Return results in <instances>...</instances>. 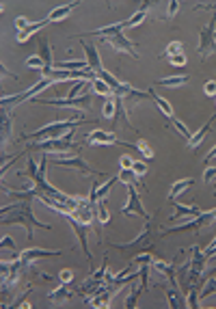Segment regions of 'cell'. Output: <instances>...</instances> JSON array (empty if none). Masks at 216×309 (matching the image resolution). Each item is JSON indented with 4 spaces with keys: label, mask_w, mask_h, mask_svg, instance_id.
Returning <instances> with one entry per match:
<instances>
[{
    "label": "cell",
    "mask_w": 216,
    "mask_h": 309,
    "mask_svg": "<svg viewBox=\"0 0 216 309\" xmlns=\"http://www.w3.org/2000/svg\"><path fill=\"white\" fill-rule=\"evenodd\" d=\"M149 97H151V100L156 102V106H158L160 110H162V115H164L166 119H169V124H171V119L175 117V112H173V106H171V104L166 102L164 97H160V95H158V93H156V91H154V89H151V87H149Z\"/></svg>",
    "instance_id": "2e32d148"
},
{
    "label": "cell",
    "mask_w": 216,
    "mask_h": 309,
    "mask_svg": "<svg viewBox=\"0 0 216 309\" xmlns=\"http://www.w3.org/2000/svg\"><path fill=\"white\" fill-rule=\"evenodd\" d=\"M104 44H108L115 52H123V54H130L132 59H139V52H137V44H132L123 32H115V35H106V37H100Z\"/></svg>",
    "instance_id": "9c48e42d"
},
{
    "label": "cell",
    "mask_w": 216,
    "mask_h": 309,
    "mask_svg": "<svg viewBox=\"0 0 216 309\" xmlns=\"http://www.w3.org/2000/svg\"><path fill=\"white\" fill-rule=\"evenodd\" d=\"M9 139H11V115L9 110H3V151L9 145Z\"/></svg>",
    "instance_id": "f1b7e54d"
},
{
    "label": "cell",
    "mask_w": 216,
    "mask_h": 309,
    "mask_svg": "<svg viewBox=\"0 0 216 309\" xmlns=\"http://www.w3.org/2000/svg\"><path fill=\"white\" fill-rule=\"evenodd\" d=\"M74 139V130L71 132H67L63 139H46V141H35L30 147L33 149H41L46 153H67V151H80L78 145L71 141Z\"/></svg>",
    "instance_id": "5b68a950"
},
{
    "label": "cell",
    "mask_w": 216,
    "mask_h": 309,
    "mask_svg": "<svg viewBox=\"0 0 216 309\" xmlns=\"http://www.w3.org/2000/svg\"><path fill=\"white\" fill-rule=\"evenodd\" d=\"M59 279H61V283H71V279H74V273H71V271H61Z\"/></svg>",
    "instance_id": "7bdbcfd3"
},
{
    "label": "cell",
    "mask_w": 216,
    "mask_h": 309,
    "mask_svg": "<svg viewBox=\"0 0 216 309\" xmlns=\"http://www.w3.org/2000/svg\"><path fill=\"white\" fill-rule=\"evenodd\" d=\"M50 24H52V22L48 20V18H46V20H41V22H30L28 26L24 28L22 32H18V44H26L28 39L35 35V32H39V30H41L44 26H50Z\"/></svg>",
    "instance_id": "5bb4252c"
},
{
    "label": "cell",
    "mask_w": 216,
    "mask_h": 309,
    "mask_svg": "<svg viewBox=\"0 0 216 309\" xmlns=\"http://www.w3.org/2000/svg\"><path fill=\"white\" fill-rule=\"evenodd\" d=\"M214 188H216V182H214Z\"/></svg>",
    "instance_id": "f5cc1de1"
},
{
    "label": "cell",
    "mask_w": 216,
    "mask_h": 309,
    "mask_svg": "<svg viewBox=\"0 0 216 309\" xmlns=\"http://www.w3.org/2000/svg\"><path fill=\"white\" fill-rule=\"evenodd\" d=\"M214 119H216V115H214V117H210V119H207V121H205V126H203L201 130H199V132H197V134H193V139H190V141L186 143V145H188V147H190V149H195V147H199V145H201V143L205 141V136H207V132H210V130H212V121H214Z\"/></svg>",
    "instance_id": "ac0fdd59"
},
{
    "label": "cell",
    "mask_w": 216,
    "mask_h": 309,
    "mask_svg": "<svg viewBox=\"0 0 216 309\" xmlns=\"http://www.w3.org/2000/svg\"><path fill=\"white\" fill-rule=\"evenodd\" d=\"M28 18H24V15H18V18H15V28H18V32H22L24 28L28 26Z\"/></svg>",
    "instance_id": "60d3db41"
},
{
    "label": "cell",
    "mask_w": 216,
    "mask_h": 309,
    "mask_svg": "<svg viewBox=\"0 0 216 309\" xmlns=\"http://www.w3.org/2000/svg\"><path fill=\"white\" fill-rule=\"evenodd\" d=\"M178 11H180V3H175V0H171V3H169V9H166V20L175 18V15H178Z\"/></svg>",
    "instance_id": "ab89813d"
},
{
    "label": "cell",
    "mask_w": 216,
    "mask_h": 309,
    "mask_svg": "<svg viewBox=\"0 0 216 309\" xmlns=\"http://www.w3.org/2000/svg\"><path fill=\"white\" fill-rule=\"evenodd\" d=\"M48 298H50L52 303H61V300L71 298V288H69V283H61L57 290H52L50 294H48Z\"/></svg>",
    "instance_id": "cb8c5ba5"
},
{
    "label": "cell",
    "mask_w": 216,
    "mask_h": 309,
    "mask_svg": "<svg viewBox=\"0 0 216 309\" xmlns=\"http://www.w3.org/2000/svg\"><path fill=\"white\" fill-rule=\"evenodd\" d=\"M0 249H15V242H13L11 236H5L3 242H0Z\"/></svg>",
    "instance_id": "ee69618b"
},
{
    "label": "cell",
    "mask_w": 216,
    "mask_h": 309,
    "mask_svg": "<svg viewBox=\"0 0 216 309\" xmlns=\"http://www.w3.org/2000/svg\"><path fill=\"white\" fill-rule=\"evenodd\" d=\"M119 182H123L125 186H141V188H145V186L139 182V175L134 173L132 169H121L119 171Z\"/></svg>",
    "instance_id": "d4e9b609"
},
{
    "label": "cell",
    "mask_w": 216,
    "mask_h": 309,
    "mask_svg": "<svg viewBox=\"0 0 216 309\" xmlns=\"http://www.w3.org/2000/svg\"><path fill=\"white\" fill-rule=\"evenodd\" d=\"M26 65L30 69H44L46 67V63H44V59L39 54H35V56H28L26 59Z\"/></svg>",
    "instance_id": "d590c367"
},
{
    "label": "cell",
    "mask_w": 216,
    "mask_h": 309,
    "mask_svg": "<svg viewBox=\"0 0 216 309\" xmlns=\"http://www.w3.org/2000/svg\"><path fill=\"white\" fill-rule=\"evenodd\" d=\"M214 175H216V169H214V167H210V169L205 171V175H203V182H210Z\"/></svg>",
    "instance_id": "7dc6e473"
},
{
    "label": "cell",
    "mask_w": 216,
    "mask_h": 309,
    "mask_svg": "<svg viewBox=\"0 0 216 309\" xmlns=\"http://www.w3.org/2000/svg\"><path fill=\"white\" fill-rule=\"evenodd\" d=\"M69 221V225H71V229L76 231V236H78V242H80V249H82V253H84V257H87V262H93V255H91V251H89V247H87V231H89V225H84V223H80V221H76L71 214H63Z\"/></svg>",
    "instance_id": "7c38bea8"
},
{
    "label": "cell",
    "mask_w": 216,
    "mask_h": 309,
    "mask_svg": "<svg viewBox=\"0 0 216 309\" xmlns=\"http://www.w3.org/2000/svg\"><path fill=\"white\" fill-rule=\"evenodd\" d=\"M214 42H216V30H214Z\"/></svg>",
    "instance_id": "816d5d0a"
},
{
    "label": "cell",
    "mask_w": 216,
    "mask_h": 309,
    "mask_svg": "<svg viewBox=\"0 0 216 309\" xmlns=\"http://www.w3.org/2000/svg\"><path fill=\"white\" fill-rule=\"evenodd\" d=\"M154 242H156V216H149L145 227H143V231L137 236V238L130 240V242H123V245H115L113 242V247L119 249V251H123V253H127V255L132 253V257H134L139 253L149 251L151 247H154Z\"/></svg>",
    "instance_id": "7a4b0ae2"
},
{
    "label": "cell",
    "mask_w": 216,
    "mask_h": 309,
    "mask_svg": "<svg viewBox=\"0 0 216 309\" xmlns=\"http://www.w3.org/2000/svg\"><path fill=\"white\" fill-rule=\"evenodd\" d=\"M203 91H205V95L216 97V80H207L205 87H203Z\"/></svg>",
    "instance_id": "b9f144b4"
},
{
    "label": "cell",
    "mask_w": 216,
    "mask_h": 309,
    "mask_svg": "<svg viewBox=\"0 0 216 309\" xmlns=\"http://www.w3.org/2000/svg\"><path fill=\"white\" fill-rule=\"evenodd\" d=\"M175 208V214L171 216V221H178V218L182 216H197V214H201V208H197V206H182V203H173Z\"/></svg>",
    "instance_id": "603a6c76"
},
{
    "label": "cell",
    "mask_w": 216,
    "mask_h": 309,
    "mask_svg": "<svg viewBox=\"0 0 216 309\" xmlns=\"http://www.w3.org/2000/svg\"><path fill=\"white\" fill-rule=\"evenodd\" d=\"M30 199H20L18 203L5 206L3 210H0V214H3V225H22V227H26L28 240H33L35 229H50V225H44V223L37 221V216L33 214V203H30Z\"/></svg>",
    "instance_id": "6da1fadb"
},
{
    "label": "cell",
    "mask_w": 216,
    "mask_h": 309,
    "mask_svg": "<svg viewBox=\"0 0 216 309\" xmlns=\"http://www.w3.org/2000/svg\"><path fill=\"white\" fill-rule=\"evenodd\" d=\"M188 83V76L186 74H178V76H166V78H160L154 83V87H184Z\"/></svg>",
    "instance_id": "d6986e66"
},
{
    "label": "cell",
    "mask_w": 216,
    "mask_h": 309,
    "mask_svg": "<svg viewBox=\"0 0 216 309\" xmlns=\"http://www.w3.org/2000/svg\"><path fill=\"white\" fill-rule=\"evenodd\" d=\"M147 7H149L147 3H145V5H141V9H139L137 13H134L130 20H125V28H134V26H139V24L145 22V18H147Z\"/></svg>",
    "instance_id": "484cf974"
},
{
    "label": "cell",
    "mask_w": 216,
    "mask_h": 309,
    "mask_svg": "<svg viewBox=\"0 0 216 309\" xmlns=\"http://www.w3.org/2000/svg\"><path fill=\"white\" fill-rule=\"evenodd\" d=\"M171 126H173L175 130H178V132H180V136H184V143H188L190 139H193V134L188 132V128L184 126V124H182V121H180L178 117H173V119H171Z\"/></svg>",
    "instance_id": "836d02e7"
},
{
    "label": "cell",
    "mask_w": 216,
    "mask_h": 309,
    "mask_svg": "<svg viewBox=\"0 0 216 309\" xmlns=\"http://www.w3.org/2000/svg\"><path fill=\"white\" fill-rule=\"evenodd\" d=\"M214 30H216V13H212L210 22L205 26L199 28V46H197V54L199 61L205 63L210 56L216 52V42H214Z\"/></svg>",
    "instance_id": "277c9868"
},
{
    "label": "cell",
    "mask_w": 216,
    "mask_h": 309,
    "mask_svg": "<svg viewBox=\"0 0 216 309\" xmlns=\"http://www.w3.org/2000/svg\"><path fill=\"white\" fill-rule=\"evenodd\" d=\"M59 255H63V251H50V249H24L22 253L18 255V259L24 264V271L35 262V259H41V257H59Z\"/></svg>",
    "instance_id": "8fae6325"
},
{
    "label": "cell",
    "mask_w": 216,
    "mask_h": 309,
    "mask_svg": "<svg viewBox=\"0 0 216 309\" xmlns=\"http://www.w3.org/2000/svg\"><path fill=\"white\" fill-rule=\"evenodd\" d=\"M115 110H117V97L115 95H108L106 102H104V108H102V117L106 119V121H113Z\"/></svg>",
    "instance_id": "83f0119b"
},
{
    "label": "cell",
    "mask_w": 216,
    "mask_h": 309,
    "mask_svg": "<svg viewBox=\"0 0 216 309\" xmlns=\"http://www.w3.org/2000/svg\"><path fill=\"white\" fill-rule=\"evenodd\" d=\"M91 89H93V91L98 93V95H104V97L113 95V89H110L106 83H104L102 78H95V80H93V87H91Z\"/></svg>",
    "instance_id": "1f68e13d"
},
{
    "label": "cell",
    "mask_w": 216,
    "mask_h": 309,
    "mask_svg": "<svg viewBox=\"0 0 216 309\" xmlns=\"http://www.w3.org/2000/svg\"><path fill=\"white\" fill-rule=\"evenodd\" d=\"M151 266H154L160 275L169 277V281H171V286H173V288H178V281H175V262L164 264V262H160V259H154V262H151Z\"/></svg>",
    "instance_id": "9a60e30c"
},
{
    "label": "cell",
    "mask_w": 216,
    "mask_h": 309,
    "mask_svg": "<svg viewBox=\"0 0 216 309\" xmlns=\"http://www.w3.org/2000/svg\"><path fill=\"white\" fill-rule=\"evenodd\" d=\"M186 305L190 307V309H199V292L195 290V286L190 288V292H188V298H186Z\"/></svg>",
    "instance_id": "8d00e7d4"
},
{
    "label": "cell",
    "mask_w": 216,
    "mask_h": 309,
    "mask_svg": "<svg viewBox=\"0 0 216 309\" xmlns=\"http://www.w3.org/2000/svg\"><path fill=\"white\" fill-rule=\"evenodd\" d=\"M184 50V44L182 42H171L169 46H166L164 54H160V59H169V56H175V54H182Z\"/></svg>",
    "instance_id": "e575fe53"
},
{
    "label": "cell",
    "mask_w": 216,
    "mask_h": 309,
    "mask_svg": "<svg viewBox=\"0 0 216 309\" xmlns=\"http://www.w3.org/2000/svg\"><path fill=\"white\" fill-rule=\"evenodd\" d=\"M50 87H54V80H50V78H41L35 87H30L28 91H22V93L11 95V97H3V100H0V104H3V110H9V106L15 108V106H18V104H22V102L33 100V97H35L39 91H44V89H50Z\"/></svg>",
    "instance_id": "52a82bcc"
},
{
    "label": "cell",
    "mask_w": 216,
    "mask_h": 309,
    "mask_svg": "<svg viewBox=\"0 0 216 309\" xmlns=\"http://www.w3.org/2000/svg\"><path fill=\"white\" fill-rule=\"evenodd\" d=\"M195 11H212V13H216V5H197Z\"/></svg>",
    "instance_id": "bcb514c9"
},
{
    "label": "cell",
    "mask_w": 216,
    "mask_h": 309,
    "mask_svg": "<svg viewBox=\"0 0 216 309\" xmlns=\"http://www.w3.org/2000/svg\"><path fill=\"white\" fill-rule=\"evenodd\" d=\"M39 56L44 59L46 63V67H52V52H50V42H48V37L46 35H39ZM44 67V69H46Z\"/></svg>",
    "instance_id": "44dd1931"
},
{
    "label": "cell",
    "mask_w": 216,
    "mask_h": 309,
    "mask_svg": "<svg viewBox=\"0 0 216 309\" xmlns=\"http://www.w3.org/2000/svg\"><path fill=\"white\" fill-rule=\"evenodd\" d=\"M119 165H121V169H132L134 160L130 156H121V160H119Z\"/></svg>",
    "instance_id": "f6af8a7d"
},
{
    "label": "cell",
    "mask_w": 216,
    "mask_h": 309,
    "mask_svg": "<svg viewBox=\"0 0 216 309\" xmlns=\"http://www.w3.org/2000/svg\"><path fill=\"white\" fill-rule=\"evenodd\" d=\"M84 139L89 145H132V143L119 141L115 132H104V130H93V132H89Z\"/></svg>",
    "instance_id": "4fadbf2b"
},
{
    "label": "cell",
    "mask_w": 216,
    "mask_h": 309,
    "mask_svg": "<svg viewBox=\"0 0 216 309\" xmlns=\"http://www.w3.org/2000/svg\"><path fill=\"white\" fill-rule=\"evenodd\" d=\"M216 158V147H212L210 151H207V156H205V162H210V160H214Z\"/></svg>",
    "instance_id": "681fc988"
},
{
    "label": "cell",
    "mask_w": 216,
    "mask_h": 309,
    "mask_svg": "<svg viewBox=\"0 0 216 309\" xmlns=\"http://www.w3.org/2000/svg\"><path fill=\"white\" fill-rule=\"evenodd\" d=\"M169 63L173 65V67H184L186 65V54H175V56H169Z\"/></svg>",
    "instance_id": "74e56055"
},
{
    "label": "cell",
    "mask_w": 216,
    "mask_h": 309,
    "mask_svg": "<svg viewBox=\"0 0 216 309\" xmlns=\"http://www.w3.org/2000/svg\"><path fill=\"white\" fill-rule=\"evenodd\" d=\"M132 171H134V173H137L139 177H143V175L147 173V165H145V162H139V160H134V165H132Z\"/></svg>",
    "instance_id": "f35d334b"
},
{
    "label": "cell",
    "mask_w": 216,
    "mask_h": 309,
    "mask_svg": "<svg viewBox=\"0 0 216 309\" xmlns=\"http://www.w3.org/2000/svg\"><path fill=\"white\" fill-rule=\"evenodd\" d=\"M193 184H195V180H180V182H175V184L171 186V192L166 195V203H171V206H173L175 199H178L182 192H186Z\"/></svg>",
    "instance_id": "e0dca14e"
},
{
    "label": "cell",
    "mask_w": 216,
    "mask_h": 309,
    "mask_svg": "<svg viewBox=\"0 0 216 309\" xmlns=\"http://www.w3.org/2000/svg\"><path fill=\"white\" fill-rule=\"evenodd\" d=\"M95 212H98V216H100L98 221H100L102 225H106V223L110 221V212H108V208H106V197L98 201V208H95Z\"/></svg>",
    "instance_id": "4dcf8cb0"
},
{
    "label": "cell",
    "mask_w": 216,
    "mask_h": 309,
    "mask_svg": "<svg viewBox=\"0 0 216 309\" xmlns=\"http://www.w3.org/2000/svg\"><path fill=\"white\" fill-rule=\"evenodd\" d=\"M78 7V3H71V5H63V7H57V9H52L50 15H48V20L50 22H59V20H65L67 15L74 11Z\"/></svg>",
    "instance_id": "7402d4cb"
},
{
    "label": "cell",
    "mask_w": 216,
    "mask_h": 309,
    "mask_svg": "<svg viewBox=\"0 0 216 309\" xmlns=\"http://www.w3.org/2000/svg\"><path fill=\"white\" fill-rule=\"evenodd\" d=\"M143 292H145V288H143V286L132 288V292H130V294H127V298H125L123 307H125V309H134V307H137V303H139V296L143 294Z\"/></svg>",
    "instance_id": "f546056e"
},
{
    "label": "cell",
    "mask_w": 216,
    "mask_h": 309,
    "mask_svg": "<svg viewBox=\"0 0 216 309\" xmlns=\"http://www.w3.org/2000/svg\"><path fill=\"white\" fill-rule=\"evenodd\" d=\"M212 247H216V236H214V240L210 242V247H207V249H212Z\"/></svg>",
    "instance_id": "f907efd6"
},
{
    "label": "cell",
    "mask_w": 216,
    "mask_h": 309,
    "mask_svg": "<svg viewBox=\"0 0 216 309\" xmlns=\"http://www.w3.org/2000/svg\"><path fill=\"white\" fill-rule=\"evenodd\" d=\"M0 69H3V76H11L13 80H20V78H18V76H15V74H11V71H9V69H7V67H5V65H3V63H0Z\"/></svg>",
    "instance_id": "c3c4849f"
},
{
    "label": "cell",
    "mask_w": 216,
    "mask_h": 309,
    "mask_svg": "<svg viewBox=\"0 0 216 309\" xmlns=\"http://www.w3.org/2000/svg\"><path fill=\"white\" fill-rule=\"evenodd\" d=\"M48 158H50V165H57V167H67V169H78L82 171L84 175H93V173H100V171H95L93 167L87 165V160L80 156V151L71 153V156H63V153H48Z\"/></svg>",
    "instance_id": "8992f818"
},
{
    "label": "cell",
    "mask_w": 216,
    "mask_h": 309,
    "mask_svg": "<svg viewBox=\"0 0 216 309\" xmlns=\"http://www.w3.org/2000/svg\"><path fill=\"white\" fill-rule=\"evenodd\" d=\"M132 147H134V149H139V151H141V156L145 158V160H149V162L154 160V149H151L145 141H137V143L132 145Z\"/></svg>",
    "instance_id": "d6a6232c"
},
{
    "label": "cell",
    "mask_w": 216,
    "mask_h": 309,
    "mask_svg": "<svg viewBox=\"0 0 216 309\" xmlns=\"http://www.w3.org/2000/svg\"><path fill=\"white\" fill-rule=\"evenodd\" d=\"M166 298H169V307H171V309L188 307V305H186V298H184V294H180V290L173 288V286L166 290Z\"/></svg>",
    "instance_id": "ffe728a7"
},
{
    "label": "cell",
    "mask_w": 216,
    "mask_h": 309,
    "mask_svg": "<svg viewBox=\"0 0 216 309\" xmlns=\"http://www.w3.org/2000/svg\"><path fill=\"white\" fill-rule=\"evenodd\" d=\"M216 273V268H214V271H210V273H207L205 275V279H207V283H205V288L201 290V292H199V298H201V300H205L207 296H212L214 294V292H216V277H212V275Z\"/></svg>",
    "instance_id": "4316f807"
},
{
    "label": "cell",
    "mask_w": 216,
    "mask_h": 309,
    "mask_svg": "<svg viewBox=\"0 0 216 309\" xmlns=\"http://www.w3.org/2000/svg\"><path fill=\"white\" fill-rule=\"evenodd\" d=\"M82 124H89V121H74V119H65V121H54V124H48L44 128L30 132L26 139H63L67 132L76 130V126H82Z\"/></svg>",
    "instance_id": "3957f363"
},
{
    "label": "cell",
    "mask_w": 216,
    "mask_h": 309,
    "mask_svg": "<svg viewBox=\"0 0 216 309\" xmlns=\"http://www.w3.org/2000/svg\"><path fill=\"white\" fill-rule=\"evenodd\" d=\"M121 212H123L125 216H130V214H139V216H143V218H149L147 210L143 208V203H141V197H139L137 186H127V203L123 206Z\"/></svg>",
    "instance_id": "30bf717a"
},
{
    "label": "cell",
    "mask_w": 216,
    "mask_h": 309,
    "mask_svg": "<svg viewBox=\"0 0 216 309\" xmlns=\"http://www.w3.org/2000/svg\"><path fill=\"white\" fill-rule=\"evenodd\" d=\"M216 221V210H201V214H197L190 223H184V225H175L169 227L164 231V236H171V234H180V231H201V227H207Z\"/></svg>",
    "instance_id": "ba28073f"
}]
</instances>
